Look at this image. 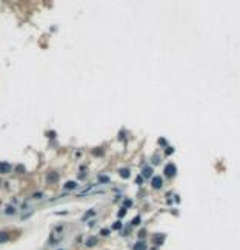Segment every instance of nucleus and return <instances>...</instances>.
Masks as SVG:
<instances>
[{
	"label": "nucleus",
	"instance_id": "1",
	"mask_svg": "<svg viewBox=\"0 0 240 250\" xmlns=\"http://www.w3.org/2000/svg\"><path fill=\"white\" fill-rule=\"evenodd\" d=\"M163 173H165V176H166V178H173V176H176L177 168H176V165H174V164H168L165 168H163Z\"/></svg>",
	"mask_w": 240,
	"mask_h": 250
},
{
	"label": "nucleus",
	"instance_id": "2",
	"mask_svg": "<svg viewBox=\"0 0 240 250\" xmlns=\"http://www.w3.org/2000/svg\"><path fill=\"white\" fill-rule=\"evenodd\" d=\"M151 185H153V188H155V190H159V188L163 185V179L159 178V176H154L153 179H151Z\"/></svg>",
	"mask_w": 240,
	"mask_h": 250
},
{
	"label": "nucleus",
	"instance_id": "3",
	"mask_svg": "<svg viewBox=\"0 0 240 250\" xmlns=\"http://www.w3.org/2000/svg\"><path fill=\"white\" fill-rule=\"evenodd\" d=\"M11 170V165L8 162H0V173H8Z\"/></svg>",
	"mask_w": 240,
	"mask_h": 250
},
{
	"label": "nucleus",
	"instance_id": "4",
	"mask_svg": "<svg viewBox=\"0 0 240 250\" xmlns=\"http://www.w3.org/2000/svg\"><path fill=\"white\" fill-rule=\"evenodd\" d=\"M134 250H146V244L143 241H139L134 244Z\"/></svg>",
	"mask_w": 240,
	"mask_h": 250
},
{
	"label": "nucleus",
	"instance_id": "5",
	"mask_svg": "<svg viewBox=\"0 0 240 250\" xmlns=\"http://www.w3.org/2000/svg\"><path fill=\"white\" fill-rule=\"evenodd\" d=\"M75 187H77V184H75L74 181H68L65 184V190H72V188H75Z\"/></svg>",
	"mask_w": 240,
	"mask_h": 250
},
{
	"label": "nucleus",
	"instance_id": "6",
	"mask_svg": "<svg viewBox=\"0 0 240 250\" xmlns=\"http://www.w3.org/2000/svg\"><path fill=\"white\" fill-rule=\"evenodd\" d=\"M120 176L122 178H129V170H126V168H122V170H120Z\"/></svg>",
	"mask_w": 240,
	"mask_h": 250
},
{
	"label": "nucleus",
	"instance_id": "7",
	"mask_svg": "<svg viewBox=\"0 0 240 250\" xmlns=\"http://www.w3.org/2000/svg\"><path fill=\"white\" fill-rule=\"evenodd\" d=\"M151 174H153V168L146 167L145 170H143V176H151Z\"/></svg>",
	"mask_w": 240,
	"mask_h": 250
},
{
	"label": "nucleus",
	"instance_id": "8",
	"mask_svg": "<svg viewBox=\"0 0 240 250\" xmlns=\"http://www.w3.org/2000/svg\"><path fill=\"white\" fill-rule=\"evenodd\" d=\"M8 241V235L6 233H0V242H6Z\"/></svg>",
	"mask_w": 240,
	"mask_h": 250
},
{
	"label": "nucleus",
	"instance_id": "9",
	"mask_svg": "<svg viewBox=\"0 0 240 250\" xmlns=\"http://www.w3.org/2000/svg\"><path fill=\"white\" fill-rule=\"evenodd\" d=\"M95 242H97V241H95V238H90V241H86V246H94L95 244Z\"/></svg>",
	"mask_w": 240,
	"mask_h": 250
},
{
	"label": "nucleus",
	"instance_id": "10",
	"mask_svg": "<svg viewBox=\"0 0 240 250\" xmlns=\"http://www.w3.org/2000/svg\"><path fill=\"white\" fill-rule=\"evenodd\" d=\"M49 181H57V173H49Z\"/></svg>",
	"mask_w": 240,
	"mask_h": 250
},
{
	"label": "nucleus",
	"instance_id": "11",
	"mask_svg": "<svg viewBox=\"0 0 240 250\" xmlns=\"http://www.w3.org/2000/svg\"><path fill=\"white\" fill-rule=\"evenodd\" d=\"M120 227H122V222H119V221H117V222H115V224L112 226V228H114V230H120Z\"/></svg>",
	"mask_w": 240,
	"mask_h": 250
},
{
	"label": "nucleus",
	"instance_id": "12",
	"mask_svg": "<svg viewBox=\"0 0 240 250\" xmlns=\"http://www.w3.org/2000/svg\"><path fill=\"white\" fill-rule=\"evenodd\" d=\"M140 221H142V219H140V216H137V218H134V219H133V226L140 224Z\"/></svg>",
	"mask_w": 240,
	"mask_h": 250
},
{
	"label": "nucleus",
	"instance_id": "13",
	"mask_svg": "<svg viewBox=\"0 0 240 250\" xmlns=\"http://www.w3.org/2000/svg\"><path fill=\"white\" fill-rule=\"evenodd\" d=\"M99 181L100 182H109V178L108 176H99Z\"/></svg>",
	"mask_w": 240,
	"mask_h": 250
},
{
	"label": "nucleus",
	"instance_id": "14",
	"mask_svg": "<svg viewBox=\"0 0 240 250\" xmlns=\"http://www.w3.org/2000/svg\"><path fill=\"white\" fill-rule=\"evenodd\" d=\"M125 213H126V208H120V212H119V218H123V216H125Z\"/></svg>",
	"mask_w": 240,
	"mask_h": 250
},
{
	"label": "nucleus",
	"instance_id": "15",
	"mask_svg": "<svg viewBox=\"0 0 240 250\" xmlns=\"http://www.w3.org/2000/svg\"><path fill=\"white\" fill-rule=\"evenodd\" d=\"M173 151H174V148H171V147L166 148V154H173Z\"/></svg>",
	"mask_w": 240,
	"mask_h": 250
},
{
	"label": "nucleus",
	"instance_id": "16",
	"mask_svg": "<svg viewBox=\"0 0 240 250\" xmlns=\"http://www.w3.org/2000/svg\"><path fill=\"white\" fill-rule=\"evenodd\" d=\"M126 207H131V201H129V199L125 201V208H126Z\"/></svg>",
	"mask_w": 240,
	"mask_h": 250
},
{
	"label": "nucleus",
	"instance_id": "17",
	"mask_svg": "<svg viewBox=\"0 0 240 250\" xmlns=\"http://www.w3.org/2000/svg\"><path fill=\"white\" fill-rule=\"evenodd\" d=\"M159 142H160L162 145H165V144H166V140H165V139H159Z\"/></svg>",
	"mask_w": 240,
	"mask_h": 250
},
{
	"label": "nucleus",
	"instance_id": "18",
	"mask_svg": "<svg viewBox=\"0 0 240 250\" xmlns=\"http://www.w3.org/2000/svg\"><path fill=\"white\" fill-rule=\"evenodd\" d=\"M142 182H143V179H142V176H140V178H137V184H142Z\"/></svg>",
	"mask_w": 240,
	"mask_h": 250
}]
</instances>
